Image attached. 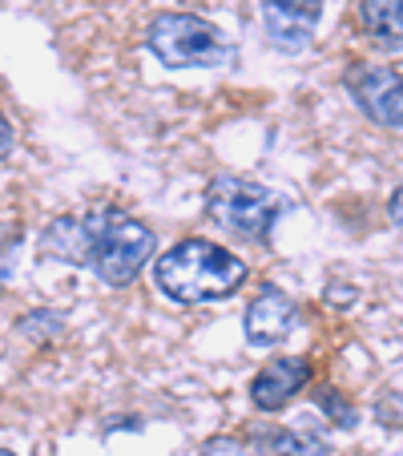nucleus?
<instances>
[{"mask_svg":"<svg viewBox=\"0 0 403 456\" xmlns=\"http://www.w3.org/2000/svg\"><path fill=\"white\" fill-rule=\"evenodd\" d=\"M44 255L81 263L109 287H125L154 255V231L117 207H97L81 218H57L44 231Z\"/></svg>","mask_w":403,"mask_h":456,"instance_id":"nucleus-1","label":"nucleus"},{"mask_svg":"<svg viewBox=\"0 0 403 456\" xmlns=\"http://www.w3.org/2000/svg\"><path fill=\"white\" fill-rule=\"evenodd\" d=\"M154 283L173 303H218L246 283V263L210 239H181L154 263Z\"/></svg>","mask_w":403,"mask_h":456,"instance_id":"nucleus-2","label":"nucleus"},{"mask_svg":"<svg viewBox=\"0 0 403 456\" xmlns=\"http://www.w3.org/2000/svg\"><path fill=\"white\" fill-rule=\"evenodd\" d=\"M146 45L165 69H226L234 61L222 28L194 12H162L149 25Z\"/></svg>","mask_w":403,"mask_h":456,"instance_id":"nucleus-3","label":"nucleus"},{"mask_svg":"<svg viewBox=\"0 0 403 456\" xmlns=\"http://www.w3.org/2000/svg\"><path fill=\"white\" fill-rule=\"evenodd\" d=\"M206 215L234 239L262 242L283 215V199L246 178H214L206 190Z\"/></svg>","mask_w":403,"mask_h":456,"instance_id":"nucleus-4","label":"nucleus"},{"mask_svg":"<svg viewBox=\"0 0 403 456\" xmlns=\"http://www.w3.org/2000/svg\"><path fill=\"white\" fill-rule=\"evenodd\" d=\"M347 94L375 126L403 129V73L383 69V65H351Z\"/></svg>","mask_w":403,"mask_h":456,"instance_id":"nucleus-5","label":"nucleus"},{"mask_svg":"<svg viewBox=\"0 0 403 456\" xmlns=\"http://www.w3.org/2000/svg\"><path fill=\"white\" fill-rule=\"evenodd\" d=\"M323 20V0H262V28L283 53H302Z\"/></svg>","mask_w":403,"mask_h":456,"instance_id":"nucleus-6","label":"nucleus"},{"mask_svg":"<svg viewBox=\"0 0 403 456\" xmlns=\"http://www.w3.org/2000/svg\"><path fill=\"white\" fill-rule=\"evenodd\" d=\"M294 319H299L294 299L286 291H278L275 283H266L262 291L250 299L246 319H242V323H246V344H254V347L283 344V339L294 331Z\"/></svg>","mask_w":403,"mask_h":456,"instance_id":"nucleus-7","label":"nucleus"},{"mask_svg":"<svg viewBox=\"0 0 403 456\" xmlns=\"http://www.w3.org/2000/svg\"><path fill=\"white\" fill-rule=\"evenodd\" d=\"M307 384H310V363L299 360V355H278L254 376L250 400H254L258 412H283Z\"/></svg>","mask_w":403,"mask_h":456,"instance_id":"nucleus-8","label":"nucleus"},{"mask_svg":"<svg viewBox=\"0 0 403 456\" xmlns=\"http://www.w3.org/2000/svg\"><path fill=\"white\" fill-rule=\"evenodd\" d=\"M363 33L387 53H403V0H359Z\"/></svg>","mask_w":403,"mask_h":456,"instance_id":"nucleus-9","label":"nucleus"},{"mask_svg":"<svg viewBox=\"0 0 403 456\" xmlns=\"http://www.w3.org/2000/svg\"><path fill=\"white\" fill-rule=\"evenodd\" d=\"M315 404L323 416H331V424H339V428H355L359 424V412H355V404L343 396V392H334V387H318L315 392Z\"/></svg>","mask_w":403,"mask_h":456,"instance_id":"nucleus-10","label":"nucleus"},{"mask_svg":"<svg viewBox=\"0 0 403 456\" xmlns=\"http://www.w3.org/2000/svg\"><path fill=\"white\" fill-rule=\"evenodd\" d=\"M60 328H65V319H60L57 311H36V315L20 319V331H25V336H57Z\"/></svg>","mask_w":403,"mask_h":456,"instance_id":"nucleus-11","label":"nucleus"},{"mask_svg":"<svg viewBox=\"0 0 403 456\" xmlns=\"http://www.w3.org/2000/svg\"><path fill=\"white\" fill-rule=\"evenodd\" d=\"M206 456H242V444L238 440H210Z\"/></svg>","mask_w":403,"mask_h":456,"instance_id":"nucleus-12","label":"nucleus"},{"mask_svg":"<svg viewBox=\"0 0 403 456\" xmlns=\"http://www.w3.org/2000/svg\"><path fill=\"white\" fill-rule=\"evenodd\" d=\"M12 126H9V118H4V113H0V158H9L12 154Z\"/></svg>","mask_w":403,"mask_h":456,"instance_id":"nucleus-13","label":"nucleus"},{"mask_svg":"<svg viewBox=\"0 0 403 456\" xmlns=\"http://www.w3.org/2000/svg\"><path fill=\"white\" fill-rule=\"evenodd\" d=\"M387 215H391V223L403 231V186H395V194H391V202H387Z\"/></svg>","mask_w":403,"mask_h":456,"instance_id":"nucleus-14","label":"nucleus"},{"mask_svg":"<svg viewBox=\"0 0 403 456\" xmlns=\"http://www.w3.org/2000/svg\"><path fill=\"white\" fill-rule=\"evenodd\" d=\"M0 456H12V452H4V448H0Z\"/></svg>","mask_w":403,"mask_h":456,"instance_id":"nucleus-15","label":"nucleus"},{"mask_svg":"<svg viewBox=\"0 0 403 456\" xmlns=\"http://www.w3.org/2000/svg\"><path fill=\"white\" fill-rule=\"evenodd\" d=\"M395 456H403V452H395Z\"/></svg>","mask_w":403,"mask_h":456,"instance_id":"nucleus-16","label":"nucleus"}]
</instances>
